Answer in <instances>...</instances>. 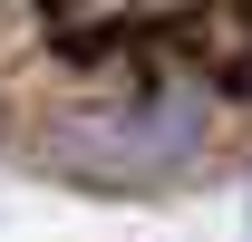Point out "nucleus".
Segmentation results:
<instances>
[{
  "mask_svg": "<svg viewBox=\"0 0 252 242\" xmlns=\"http://www.w3.org/2000/svg\"><path fill=\"white\" fill-rule=\"evenodd\" d=\"M194 155H204V97L175 88V78H146L136 97H117V107H88L78 117V136L59 146L68 175L88 184H156V175H185Z\"/></svg>",
  "mask_w": 252,
  "mask_h": 242,
  "instance_id": "nucleus-1",
  "label": "nucleus"
}]
</instances>
